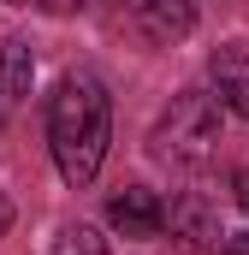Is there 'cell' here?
<instances>
[{
    "instance_id": "ba28073f",
    "label": "cell",
    "mask_w": 249,
    "mask_h": 255,
    "mask_svg": "<svg viewBox=\"0 0 249 255\" xmlns=\"http://www.w3.org/2000/svg\"><path fill=\"white\" fill-rule=\"evenodd\" d=\"M54 255H113V250H107V238L89 220H71V226H60V238H54Z\"/></svg>"
},
{
    "instance_id": "9c48e42d",
    "label": "cell",
    "mask_w": 249,
    "mask_h": 255,
    "mask_svg": "<svg viewBox=\"0 0 249 255\" xmlns=\"http://www.w3.org/2000/svg\"><path fill=\"white\" fill-rule=\"evenodd\" d=\"M6 6H24V12H48V18H71V12H83V0H6Z\"/></svg>"
},
{
    "instance_id": "8992f818",
    "label": "cell",
    "mask_w": 249,
    "mask_h": 255,
    "mask_svg": "<svg viewBox=\"0 0 249 255\" xmlns=\"http://www.w3.org/2000/svg\"><path fill=\"white\" fill-rule=\"evenodd\" d=\"M208 77H214L220 107H226V113H238V119H249V48H244V42L220 48V54L208 60Z\"/></svg>"
},
{
    "instance_id": "277c9868",
    "label": "cell",
    "mask_w": 249,
    "mask_h": 255,
    "mask_svg": "<svg viewBox=\"0 0 249 255\" xmlns=\"http://www.w3.org/2000/svg\"><path fill=\"white\" fill-rule=\"evenodd\" d=\"M130 6V24L148 36V42H184L196 30V0H124Z\"/></svg>"
},
{
    "instance_id": "4fadbf2b",
    "label": "cell",
    "mask_w": 249,
    "mask_h": 255,
    "mask_svg": "<svg viewBox=\"0 0 249 255\" xmlns=\"http://www.w3.org/2000/svg\"><path fill=\"white\" fill-rule=\"evenodd\" d=\"M0 119H6V101H0Z\"/></svg>"
},
{
    "instance_id": "8fae6325",
    "label": "cell",
    "mask_w": 249,
    "mask_h": 255,
    "mask_svg": "<svg viewBox=\"0 0 249 255\" xmlns=\"http://www.w3.org/2000/svg\"><path fill=\"white\" fill-rule=\"evenodd\" d=\"M232 202L244 208V220H249V166H244V172H238V178H232Z\"/></svg>"
},
{
    "instance_id": "30bf717a",
    "label": "cell",
    "mask_w": 249,
    "mask_h": 255,
    "mask_svg": "<svg viewBox=\"0 0 249 255\" xmlns=\"http://www.w3.org/2000/svg\"><path fill=\"white\" fill-rule=\"evenodd\" d=\"M208 255H249V232H244V238H220Z\"/></svg>"
},
{
    "instance_id": "5b68a950",
    "label": "cell",
    "mask_w": 249,
    "mask_h": 255,
    "mask_svg": "<svg viewBox=\"0 0 249 255\" xmlns=\"http://www.w3.org/2000/svg\"><path fill=\"white\" fill-rule=\"evenodd\" d=\"M166 226H172V238H178V250L184 255H208L226 232H220V214L202 202V196H178L172 208H166Z\"/></svg>"
},
{
    "instance_id": "7c38bea8",
    "label": "cell",
    "mask_w": 249,
    "mask_h": 255,
    "mask_svg": "<svg viewBox=\"0 0 249 255\" xmlns=\"http://www.w3.org/2000/svg\"><path fill=\"white\" fill-rule=\"evenodd\" d=\"M6 232H12V202L0 196V238H6Z\"/></svg>"
},
{
    "instance_id": "52a82bcc",
    "label": "cell",
    "mask_w": 249,
    "mask_h": 255,
    "mask_svg": "<svg viewBox=\"0 0 249 255\" xmlns=\"http://www.w3.org/2000/svg\"><path fill=\"white\" fill-rule=\"evenodd\" d=\"M30 71H36V60H30V42H6L0 48V101L12 107V101H24L30 95Z\"/></svg>"
},
{
    "instance_id": "7a4b0ae2",
    "label": "cell",
    "mask_w": 249,
    "mask_h": 255,
    "mask_svg": "<svg viewBox=\"0 0 249 255\" xmlns=\"http://www.w3.org/2000/svg\"><path fill=\"white\" fill-rule=\"evenodd\" d=\"M220 130H226V107L214 89H184L172 95V107L148 130V154L172 172H202L220 154Z\"/></svg>"
},
{
    "instance_id": "6da1fadb",
    "label": "cell",
    "mask_w": 249,
    "mask_h": 255,
    "mask_svg": "<svg viewBox=\"0 0 249 255\" xmlns=\"http://www.w3.org/2000/svg\"><path fill=\"white\" fill-rule=\"evenodd\" d=\"M107 142H113L107 83L95 71H65L60 89L48 95V148H54V166H60V178L71 190H89L101 178Z\"/></svg>"
},
{
    "instance_id": "3957f363",
    "label": "cell",
    "mask_w": 249,
    "mask_h": 255,
    "mask_svg": "<svg viewBox=\"0 0 249 255\" xmlns=\"http://www.w3.org/2000/svg\"><path fill=\"white\" fill-rule=\"evenodd\" d=\"M107 226L119 238H160L166 232V202L148 190V184H124L113 202H107Z\"/></svg>"
}]
</instances>
